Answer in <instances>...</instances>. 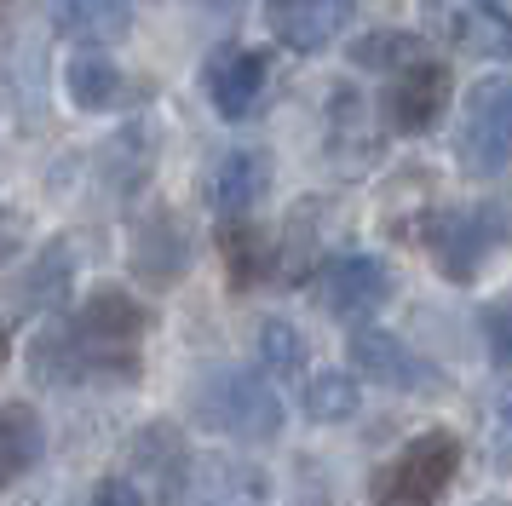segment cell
Segmentation results:
<instances>
[{
  "label": "cell",
  "mask_w": 512,
  "mask_h": 506,
  "mask_svg": "<svg viewBox=\"0 0 512 506\" xmlns=\"http://www.w3.org/2000/svg\"><path fill=\"white\" fill-rule=\"evenodd\" d=\"M190 409L208 432L236 437V443H277L282 426H288L282 391L265 368H213V374H202Z\"/></svg>",
  "instance_id": "6da1fadb"
},
{
  "label": "cell",
  "mask_w": 512,
  "mask_h": 506,
  "mask_svg": "<svg viewBox=\"0 0 512 506\" xmlns=\"http://www.w3.org/2000/svg\"><path fill=\"white\" fill-rule=\"evenodd\" d=\"M420 248L432 253L449 282H472L495 253L512 242V213L501 202H478V207H438L415 225Z\"/></svg>",
  "instance_id": "7a4b0ae2"
},
{
  "label": "cell",
  "mask_w": 512,
  "mask_h": 506,
  "mask_svg": "<svg viewBox=\"0 0 512 506\" xmlns=\"http://www.w3.org/2000/svg\"><path fill=\"white\" fill-rule=\"evenodd\" d=\"M461 472V437L455 432H415L380 472L369 478L374 506H438Z\"/></svg>",
  "instance_id": "3957f363"
},
{
  "label": "cell",
  "mask_w": 512,
  "mask_h": 506,
  "mask_svg": "<svg viewBox=\"0 0 512 506\" xmlns=\"http://www.w3.org/2000/svg\"><path fill=\"white\" fill-rule=\"evenodd\" d=\"M455 161L472 179H507L512 173V81H478L461 98Z\"/></svg>",
  "instance_id": "277c9868"
},
{
  "label": "cell",
  "mask_w": 512,
  "mask_h": 506,
  "mask_svg": "<svg viewBox=\"0 0 512 506\" xmlns=\"http://www.w3.org/2000/svg\"><path fill=\"white\" fill-rule=\"evenodd\" d=\"M346 357L357 368V380H369V386H386V391H420V397H432L443 391V374L438 363H426L409 340H397L392 328H374V322H357L346 340Z\"/></svg>",
  "instance_id": "5b68a950"
},
{
  "label": "cell",
  "mask_w": 512,
  "mask_h": 506,
  "mask_svg": "<svg viewBox=\"0 0 512 506\" xmlns=\"http://www.w3.org/2000/svg\"><path fill=\"white\" fill-rule=\"evenodd\" d=\"M426 29L466 58H512V12L495 0H426Z\"/></svg>",
  "instance_id": "8992f818"
},
{
  "label": "cell",
  "mask_w": 512,
  "mask_h": 506,
  "mask_svg": "<svg viewBox=\"0 0 512 506\" xmlns=\"http://www.w3.org/2000/svg\"><path fill=\"white\" fill-rule=\"evenodd\" d=\"M265 81H271V52L259 46H213L202 64V92H208L213 115L225 121H248L265 98Z\"/></svg>",
  "instance_id": "52a82bcc"
},
{
  "label": "cell",
  "mask_w": 512,
  "mask_h": 506,
  "mask_svg": "<svg viewBox=\"0 0 512 506\" xmlns=\"http://www.w3.org/2000/svg\"><path fill=\"white\" fill-rule=\"evenodd\" d=\"M449 98H455V75H449V64H438V58H415L409 69H397L392 87H386V121H392V133L420 138V133H432V127L443 121Z\"/></svg>",
  "instance_id": "ba28073f"
},
{
  "label": "cell",
  "mask_w": 512,
  "mask_h": 506,
  "mask_svg": "<svg viewBox=\"0 0 512 506\" xmlns=\"http://www.w3.org/2000/svg\"><path fill=\"white\" fill-rule=\"evenodd\" d=\"M317 299L340 322H369L392 299V271L374 253H334L323 271H317Z\"/></svg>",
  "instance_id": "9c48e42d"
},
{
  "label": "cell",
  "mask_w": 512,
  "mask_h": 506,
  "mask_svg": "<svg viewBox=\"0 0 512 506\" xmlns=\"http://www.w3.org/2000/svg\"><path fill=\"white\" fill-rule=\"evenodd\" d=\"M127 271L139 276V282H150V288H179V276L190 271V236H185L173 207H150L139 225H133Z\"/></svg>",
  "instance_id": "30bf717a"
},
{
  "label": "cell",
  "mask_w": 512,
  "mask_h": 506,
  "mask_svg": "<svg viewBox=\"0 0 512 506\" xmlns=\"http://www.w3.org/2000/svg\"><path fill=\"white\" fill-rule=\"evenodd\" d=\"M265 18H271V35H277L288 52H328L357 18L351 0H265Z\"/></svg>",
  "instance_id": "8fae6325"
},
{
  "label": "cell",
  "mask_w": 512,
  "mask_h": 506,
  "mask_svg": "<svg viewBox=\"0 0 512 506\" xmlns=\"http://www.w3.org/2000/svg\"><path fill=\"white\" fill-rule=\"evenodd\" d=\"M271 489H265V472L248 466V460H190L179 495L167 506H265Z\"/></svg>",
  "instance_id": "7c38bea8"
},
{
  "label": "cell",
  "mask_w": 512,
  "mask_h": 506,
  "mask_svg": "<svg viewBox=\"0 0 512 506\" xmlns=\"http://www.w3.org/2000/svg\"><path fill=\"white\" fill-rule=\"evenodd\" d=\"M271 156L265 150H254V144H236V150H225V156L208 167V207L219 213V219H248L259 207V196L271 190Z\"/></svg>",
  "instance_id": "4fadbf2b"
},
{
  "label": "cell",
  "mask_w": 512,
  "mask_h": 506,
  "mask_svg": "<svg viewBox=\"0 0 512 506\" xmlns=\"http://www.w3.org/2000/svg\"><path fill=\"white\" fill-rule=\"evenodd\" d=\"M334 219V207L323 202V196H305V202H294V213H288V225H282L277 236V271L288 288H300V282H317V271L328 265L323 253V225Z\"/></svg>",
  "instance_id": "5bb4252c"
},
{
  "label": "cell",
  "mask_w": 512,
  "mask_h": 506,
  "mask_svg": "<svg viewBox=\"0 0 512 506\" xmlns=\"http://www.w3.org/2000/svg\"><path fill=\"white\" fill-rule=\"evenodd\" d=\"M150 328V311L127 288H93L75 311V334L93 345H139Z\"/></svg>",
  "instance_id": "9a60e30c"
},
{
  "label": "cell",
  "mask_w": 512,
  "mask_h": 506,
  "mask_svg": "<svg viewBox=\"0 0 512 506\" xmlns=\"http://www.w3.org/2000/svg\"><path fill=\"white\" fill-rule=\"evenodd\" d=\"M328 138H334V161H340L346 173L374 167L380 150H386V133L369 121V104H363L351 87H340L334 98H328Z\"/></svg>",
  "instance_id": "2e32d148"
},
{
  "label": "cell",
  "mask_w": 512,
  "mask_h": 506,
  "mask_svg": "<svg viewBox=\"0 0 512 506\" xmlns=\"http://www.w3.org/2000/svg\"><path fill=\"white\" fill-rule=\"evenodd\" d=\"M64 98H70L75 110H116L121 98H127V75L110 52H98V46H75L70 58H64Z\"/></svg>",
  "instance_id": "e0dca14e"
},
{
  "label": "cell",
  "mask_w": 512,
  "mask_h": 506,
  "mask_svg": "<svg viewBox=\"0 0 512 506\" xmlns=\"http://www.w3.org/2000/svg\"><path fill=\"white\" fill-rule=\"evenodd\" d=\"M219 259H225V276H231L236 294H248L265 276H277V242L259 225H248V219H225L219 225Z\"/></svg>",
  "instance_id": "ac0fdd59"
},
{
  "label": "cell",
  "mask_w": 512,
  "mask_h": 506,
  "mask_svg": "<svg viewBox=\"0 0 512 506\" xmlns=\"http://www.w3.org/2000/svg\"><path fill=\"white\" fill-rule=\"evenodd\" d=\"M47 12L75 46H110L127 41V29H133L127 0H47Z\"/></svg>",
  "instance_id": "d6986e66"
},
{
  "label": "cell",
  "mask_w": 512,
  "mask_h": 506,
  "mask_svg": "<svg viewBox=\"0 0 512 506\" xmlns=\"http://www.w3.org/2000/svg\"><path fill=\"white\" fill-rule=\"evenodd\" d=\"M150 167H156V127L150 121H127L116 138H104V150H98V173L110 190H139L150 179Z\"/></svg>",
  "instance_id": "ffe728a7"
},
{
  "label": "cell",
  "mask_w": 512,
  "mask_h": 506,
  "mask_svg": "<svg viewBox=\"0 0 512 506\" xmlns=\"http://www.w3.org/2000/svg\"><path fill=\"white\" fill-rule=\"evenodd\" d=\"M357 403H363L357 368H317V374H305V391H300L305 420H317V426H346L351 414H357Z\"/></svg>",
  "instance_id": "44dd1931"
},
{
  "label": "cell",
  "mask_w": 512,
  "mask_h": 506,
  "mask_svg": "<svg viewBox=\"0 0 512 506\" xmlns=\"http://www.w3.org/2000/svg\"><path fill=\"white\" fill-rule=\"evenodd\" d=\"M47 449V432H41V414L29 403H0V489L18 483L41 460Z\"/></svg>",
  "instance_id": "7402d4cb"
},
{
  "label": "cell",
  "mask_w": 512,
  "mask_h": 506,
  "mask_svg": "<svg viewBox=\"0 0 512 506\" xmlns=\"http://www.w3.org/2000/svg\"><path fill=\"white\" fill-rule=\"evenodd\" d=\"M70 282H75V253L64 236H52L47 248L35 253V271H29V288H24V305L35 311H52L70 299Z\"/></svg>",
  "instance_id": "603a6c76"
},
{
  "label": "cell",
  "mask_w": 512,
  "mask_h": 506,
  "mask_svg": "<svg viewBox=\"0 0 512 506\" xmlns=\"http://www.w3.org/2000/svg\"><path fill=\"white\" fill-rule=\"evenodd\" d=\"M259 368L265 374H277V380H294V374H305V363H311V351H305V334L294 328V322L282 317H265L259 322Z\"/></svg>",
  "instance_id": "cb8c5ba5"
},
{
  "label": "cell",
  "mask_w": 512,
  "mask_h": 506,
  "mask_svg": "<svg viewBox=\"0 0 512 506\" xmlns=\"http://www.w3.org/2000/svg\"><path fill=\"white\" fill-rule=\"evenodd\" d=\"M415 58H420V41L409 29H374V35H363V41L351 46V64L369 69V75H397Z\"/></svg>",
  "instance_id": "d4e9b609"
},
{
  "label": "cell",
  "mask_w": 512,
  "mask_h": 506,
  "mask_svg": "<svg viewBox=\"0 0 512 506\" xmlns=\"http://www.w3.org/2000/svg\"><path fill=\"white\" fill-rule=\"evenodd\" d=\"M484 340H489V357L501 368H512V294L484 311Z\"/></svg>",
  "instance_id": "484cf974"
},
{
  "label": "cell",
  "mask_w": 512,
  "mask_h": 506,
  "mask_svg": "<svg viewBox=\"0 0 512 506\" xmlns=\"http://www.w3.org/2000/svg\"><path fill=\"white\" fill-rule=\"evenodd\" d=\"M93 506H144V483L127 472H110V478H98Z\"/></svg>",
  "instance_id": "4316f807"
},
{
  "label": "cell",
  "mask_w": 512,
  "mask_h": 506,
  "mask_svg": "<svg viewBox=\"0 0 512 506\" xmlns=\"http://www.w3.org/2000/svg\"><path fill=\"white\" fill-rule=\"evenodd\" d=\"M24 248H29V219L18 207H0V271H6Z\"/></svg>",
  "instance_id": "83f0119b"
},
{
  "label": "cell",
  "mask_w": 512,
  "mask_h": 506,
  "mask_svg": "<svg viewBox=\"0 0 512 506\" xmlns=\"http://www.w3.org/2000/svg\"><path fill=\"white\" fill-rule=\"evenodd\" d=\"M6 357H12V334H6V328H0V363H6Z\"/></svg>",
  "instance_id": "f1b7e54d"
},
{
  "label": "cell",
  "mask_w": 512,
  "mask_h": 506,
  "mask_svg": "<svg viewBox=\"0 0 512 506\" xmlns=\"http://www.w3.org/2000/svg\"><path fill=\"white\" fill-rule=\"evenodd\" d=\"M495 6H507V12H512V0H495Z\"/></svg>",
  "instance_id": "f546056e"
},
{
  "label": "cell",
  "mask_w": 512,
  "mask_h": 506,
  "mask_svg": "<svg viewBox=\"0 0 512 506\" xmlns=\"http://www.w3.org/2000/svg\"><path fill=\"white\" fill-rule=\"evenodd\" d=\"M484 506H507V501H484Z\"/></svg>",
  "instance_id": "4dcf8cb0"
}]
</instances>
